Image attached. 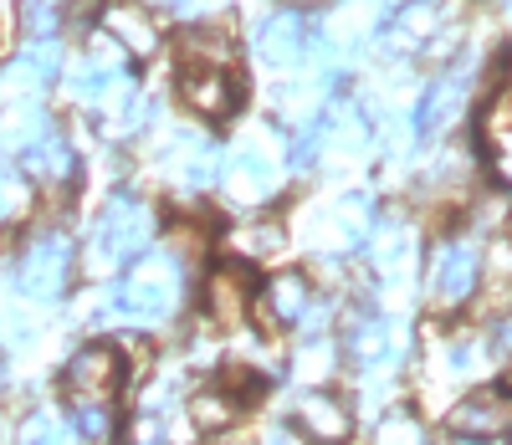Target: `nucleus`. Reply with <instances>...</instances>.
Listing matches in <instances>:
<instances>
[{"mask_svg":"<svg viewBox=\"0 0 512 445\" xmlns=\"http://www.w3.org/2000/svg\"><path fill=\"white\" fill-rule=\"evenodd\" d=\"M185 297V272H180V256L169 251H144L134 266H128V277L118 282L113 292V307L123 318H139V323H159L180 307Z\"/></svg>","mask_w":512,"mask_h":445,"instance_id":"f257e3e1","label":"nucleus"},{"mask_svg":"<svg viewBox=\"0 0 512 445\" xmlns=\"http://www.w3.org/2000/svg\"><path fill=\"white\" fill-rule=\"evenodd\" d=\"M149 241H154V210L139 195H113L93 226V261L98 266L139 261L149 251Z\"/></svg>","mask_w":512,"mask_h":445,"instance_id":"f03ea898","label":"nucleus"},{"mask_svg":"<svg viewBox=\"0 0 512 445\" xmlns=\"http://www.w3.org/2000/svg\"><path fill=\"white\" fill-rule=\"evenodd\" d=\"M72 282V241L62 231H41L26 241L21 261H16V287L31 302H57Z\"/></svg>","mask_w":512,"mask_h":445,"instance_id":"7ed1b4c3","label":"nucleus"},{"mask_svg":"<svg viewBox=\"0 0 512 445\" xmlns=\"http://www.w3.org/2000/svg\"><path fill=\"white\" fill-rule=\"evenodd\" d=\"M477 287H482L477 241H441L431 251V272H425V297L436 307H466Z\"/></svg>","mask_w":512,"mask_h":445,"instance_id":"20e7f679","label":"nucleus"},{"mask_svg":"<svg viewBox=\"0 0 512 445\" xmlns=\"http://www.w3.org/2000/svg\"><path fill=\"white\" fill-rule=\"evenodd\" d=\"M446 430L456 440H502L512 435V389L507 384H482L472 394H461L446 410Z\"/></svg>","mask_w":512,"mask_h":445,"instance_id":"39448f33","label":"nucleus"},{"mask_svg":"<svg viewBox=\"0 0 512 445\" xmlns=\"http://www.w3.org/2000/svg\"><path fill=\"white\" fill-rule=\"evenodd\" d=\"M123 389V353L113 343H88L67 364V399L77 405H113Z\"/></svg>","mask_w":512,"mask_h":445,"instance_id":"423d86ee","label":"nucleus"},{"mask_svg":"<svg viewBox=\"0 0 512 445\" xmlns=\"http://www.w3.org/2000/svg\"><path fill=\"white\" fill-rule=\"evenodd\" d=\"M466 93H472V77H466L461 67L456 72H441L431 87L420 93V103H415V139H436V133H446L456 118H461V108H466Z\"/></svg>","mask_w":512,"mask_h":445,"instance_id":"0eeeda50","label":"nucleus"},{"mask_svg":"<svg viewBox=\"0 0 512 445\" xmlns=\"http://www.w3.org/2000/svg\"><path fill=\"white\" fill-rule=\"evenodd\" d=\"M313 47V26L303 11H272L262 26H256V57L267 67H297Z\"/></svg>","mask_w":512,"mask_h":445,"instance_id":"6e6552de","label":"nucleus"},{"mask_svg":"<svg viewBox=\"0 0 512 445\" xmlns=\"http://www.w3.org/2000/svg\"><path fill=\"white\" fill-rule=\"evenodd\" d=\"M292 420H297V430H303L308 440H318V445H338V440H349V430H354L349 405L338 394H328V389H308L303 399H297Z\"/></svg>","mask_w":512,"mask_h":445,"instance_id":"1a4fd4ad","label":"nucleus"},{"mask_svg":"<svg viewBox=\"0 0 512 445\" xmlns=\"http://www.w3.org/2000/svg\"><path fill=\"white\" fill-rule=\"evenodd\" d=\"M180 98L200 113V118H226L236 108V82L226 67H210V62H190L180 77Z\"/></svg>","mask_w":512,"mask_h":445,"instance_id":"9d476101","label":"nucleus"},{"mask_svg":"<svg viewBox=\"0 0 512 445\" xmlns=\"http://www.w3.org/2000/svg\"><path fill=\"white\" fill-rule=\"evenodd\" d=\"M246 307H251V282L241 266H221L216 277L205 282V318L216 328H241L246 323Z\"/></svg>","mask_w":512,"mask_h":445,"instance_id":"9b49d317","label":"nucleus"},{"mask_svg":"<svg viewBox=\"0 0 512 445\" xmlns=\"http://www.w3.org/2000/svg\"><path fill=\"white\" fill-rule=\"evenodd\" d=\"M103 26H108L113 47H118L123 57H149V52L159 47L154 16H149L144 6H134V0H118V6H108V11H103Z\"/></svg>","mask_w":512,"mask_h":445,"instance_id":"f8f14e48","label":"nucleus"},{"mask_svg":"<svg viewBox=\"0 0 512 445\" xmlns=\"http://www.w3.org/2000/svg\"><path fill=\"white\" fill-rule=\"evenodd\" d=\"M262 313L272 328H297V323H308L313 313V287L308 277H297V272H282L262 287Z\"/></svg>","mask_w":512,"mask_h":445,"instance_id":"ddd939ff","label":"nucleus"},{"mask_svg":"<svg viewBox=\"0 0 512 445\" xmlns=\"http://www.w3.org/2000/svg\"><path fill=\"white\" fill-rule=\"evenodd\" d=\"M21 164H26L31 180H41V185H67L72 174H77V154H72V144L62 139L57 128L41 133V139L21 154Z\"/></svg>","mask_w":512,"mask_h":445,"instance_id":"4468645a","label":"nucleus"},{"mask_svg":"<svg viewBox=\"0 0 512 445\" xmlns=\"http://www.w3.org/2000/svg\"><path fill=\"white\" fill-rule=\"evenodd\" d=\"M118 77H123V52L118 47H98V52H88V57L72 67V82L67 87H72L77 103H98Z\"/></svg>","mask_w":512,"mask_h":445,"instance_id":"2eb2a0df","label":"nucleus"},{"mask_svg":"<svg viewBox=\"0 0 512 445\" xmlns=\"http://www.w3.org/2000/svg\"><path fill=\"white\" fill-rule=\"evenodd\" d=\"M349 359L359 364V369H384L395 359V338H390V323L384 318H354V328H349Z\"/></svg>","mask_w":512,"mask_h":445,"instance_id":"dca6fc26","label":"nucleus"},{"mask_svg":"<svg viewBox=\"0 0 512 445\" xmlns=\"http://www.w3.org/2000/svg\"><path fill=\"white\" fill-rule=\"evenodd\" d=\"M169 180H175L180 190H210V185L221 180V159H216V149L185 139V144L175 149V159H169Z\"/></svg>","mask_w":512,"mask_h":445,"instance_id":"f3484780","label":"nucleus"},{"mask_svg":"<svg viewBox=\"0 0 512 445\" xmlns=\"http://www.w3.org/2000/svg\"><path fill=\"white\" fill-rule=\"evenodd\" d=\"M441 26V6L436 0H405V11L384 26V41L390 47H420V41H431Z\"/></svg>","mask_w":512,"mask_h":445,"instance_id":"a211bd4d","label":"nucleus"},{"mask_svg":"<svg viewBox=\"0 0 512 445\" xmlns=\"http://www.w3.org/2000/svg\"><path fill=\"white\" fill-rule=\"evenodd\" d=\"M190 420H195L200 435L231 430V425L241 420V394H231V389H200V394L190 399Z\"/></svg>","mask_w":512,"mask_h":445,"instance_id":"6ab92c4d","label":"nucleus"},{"mask_svg":"<svg viewBox=\"0 0 512 445\" xmlns=\"http://www.w3.org/2000/svg\"><path fill=\"white\" fill-rule=\"evenodd\" d=\"M369 440L374 445H431V430H425V420L415 415V410H384L379 420H374V430H369Z\"/></svg>","mask_w":512,"mask_h":445,"instance_id":"aec40b11","label":"nucleus"},{"mask_svg":"<svg viewBox=\"0 0 512 445\" xmlns=\"http://www.w3.org/2000/svg\"><path fill=\"white\" fill-rule=\"evenodd\" d=\"M282 246H287V231L277 226V220H256V226L236 231V251H241L246 261H262V256H277Z\"/></svg>","mask_w":512,"mask_h":445,"instance_id":"412c9836","label":"nucleus"},{"mask_svg":"<svg viewBox=\"0 0 512 445\" xmlns=\"http://www.w3.org/2000/svg\"><path fill=\"white\" fill-rule=\"evenodd\" d=\"M487 149H492V169L512 185V113L502 103L487 113Z\"/></svg>","mask_w":512,"mask_h":445,"instance_id":"4be33fe9","label":"nucleus"},{"mask_svg":"<svg viewBox=\"0 0 512 445\" xmlns=\"http://www.w3.org/2000/svg\"><path fill=\"white\" fill-rule=\"evenodd\" d=\"M21 445H77V430L57 415H31L21 425Z\"/></svg>","mask_w":512,"mask_h":445,"instance_id":"5701e85b","label":"nucleus"},{"mask_svg":"<svg viewBox=\"0 0 512 445\" xmlns=\"http://www.w3.org/2000/svg\"><path fill=\"white\" fill-rule=\"evenodd\" d=\"M72 430L82 440H108L113 435V405H77L72 410Z\"/></svg>","mask_w":512,"mask_h":445,"instance_id":"b1692460","label":"nucleus"},{"mask_svg":"<svg viewBox=\"0 0 512 445\" xmlns=\"http://www.w3.org/2000/svg\"><path fill=\"white\" fill-rule=\"evenodd\" d=\"M236 180H241V190H251V195H267V190H272V169H267V159L256 154V149H241V154H236Z\"/></svg>","mask_w":512,"mask_h":445,"instance_id":"393cba45","label":"nucleus"},{"mask_svg":"<svg viewBox=\"0 0 512 445\" xmlns=\"http://www.w3.org/2000/svg\"><path fill=\"white\" fill-rule=\"evenodd\" d=\"M21 16H26L31 36H57V16H62V6H57V0H21Z\"/></svg>","mask_w":512,"mask_h":445,"instance_id":"a878e982","label":"nucleus"},{"mask_svg":"<svg viewBox=\"0 0 512 445\" xmlns=\"http://www.w3.org/2000/svg\"><path fill=\"white\" fill-rule=\"evenodd\" d=\"M487 353H492L497 364L512 369V313H502V318L492 323V333H487Z\"/></svg>","mask_w":512,"mask_h":445,"instance_id":"bb28decb","label":"nucleus"},{"mask_svg":"<svg viewBox=\"0 0 512 445\" xmlns=\"http://www.w3.org/2000/svg\"><path fill=\"white\" fill-rule=\"evenodd\" d=\"M16 205H21V185H16L11 169H0V220L16 215Z\"/></svg>","mask_w":512,"mask_h":445,"instance_id":"cd10ccee","label":"nucleus"},{"mask_svg":"<svg viewBox=\"0 0 512 445\" xmlns=\"http://www.w3.org/2000/svg\"><path fill=\"white\" fill-rule=\"evenodd\" d=\"M262 445H297V435H287V425H272V430L262 435Z\"/></svg>","mask_w":512,"mask_h":445,"instance_id":"c85d7f7f","label":"nucleus"},{"mask_svg":"<svg viewBox=\"0 0 512 445\" xmlns=\"http://www.w3.org/2000/svg\"><path fill=\"white\" fill-rule=\"evenodd\" d=\"M149 6H164V11H180L185 0H149Z\"/></svg>","mask_w":512,"mask_h":445,"instance_id":"c756f323","label":"nucleus"},{"mask_svg":"<svg viewBox=\"0 0 512 445\" xmlns=\"http://www.w3.org/2000/svg\"><path fill=\"white\" fill-rule=\"evenodd\" d=\"M0 389H6V359H0Z\"/></svg>","mask_w":512,"mask_h":445,"instance_id":"7c9ffc66","label":"nucleus"},{"mask_svg":"<svg viewBox=\"0 0 512 445\" xmlns=\"http://www.w3.org/2000/svg\"><path fill=\"white\" fill-rule=\"evenodd\" d=\"M507 277H512V251H507Z\"/></svg>","mask_w":512,"mask_h":445,"instance_id":"2f4dec72","label":"nucleus"}]
</instances>
